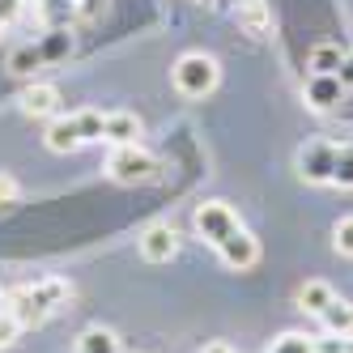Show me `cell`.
Masks as SVG:
<instances>
[{
    "instance_id": "6da1fadb",
    "label": "cell",
    "mask_w": 353,
    "mask_h": 353,
    "mask_svg": "<svg viewBox=\"0 0 353 353\" xmlns=\"http://www.w3.org/2000/svg\"><path fill=\"white\" fill-rule=\"evenodd\" d=\"M68 298H72L68 281H60V276H43V281H34V285H21V290L5 294V307H9V315L21 327H39V323L52 319Z\"/></svg>"
},
{
    "instance_id": "7a4b0ae2",
    "label": "cell",
    "mask_w": 353,
    "mask_h": 353,
    "mask_svg": "<svg viewBox=\"0 0 353 353\" xmlns=\"http://www.w3.org/2000/svg\"><path fill=\"white\" fill-rule=\"evenodd\" d=\"M47 149L52 154H72L81 145L103 141V111H72V115H56L47 128Z\"/></svg>"
},
{
    "instance_id": "3957f363",
    "label": "cell",
    "mask_w": 353,
    "mask_h": 353,
    "mask_svg": "<svg viewBox=\"0 0 353 353\" xmlns=\"http://www.w3.org/2000/svg\"><path fill=\"white\" fill-rule=\"evenodd\" d=\"M170 81L174 90H179L183 98H192V103H200V98H209L221 81V68L209 52H183L179 60H174L170 68Z\"/></svg>"
},
{
    "instance_id": "277c9868",
    "label": "cell",
    "mask_w": 353,
    "mask_h": 353,
    "mask_svg": "<svg viewBox=\"0 0 353 353\" xmlns=\"http://www.w3.org/2000/svg\"><path fill=\"white\" fill-rule=\"evenodd\" d=\"M107 179L137 188V183H154L158 179V158L145 145H111L107 154Z\"/></svg>"
},
{
    "instance_id": "5b68a950",
    "label": "cell",
    "mask_w": 353,
    "mask_h": 353,
    "mask_svg": "<svg viewBox=\"0 0 353 353\" xmlns=\"http://www.w3.org/2000/svg\"><path fill=\"white\" fill-rule=\"evenodd\" d=\"M192 225H196V234L200 239H205L213 251L225 243V239H230L234 230H239V213L230 209V205H225V200H205V205H196V213H192Z\"/></svg>"
},
{
    "instance_id": "8992f818",
    "label": "cell",
    "mask_w": 353,
    "mask_h": 353,
    "mask_svg": "<svg viewBox=\"0 0 353 353\" xmlns=\"http://www.w3.org/2000/svg\"><path fill=\"white\" fill-rule=\"evenodd\" d=\"M298 179L302 183H332V166H336V145L332 141H307L298 149Z\"/></svg>"
},
{
    "instance_id": "52a82bcc",
    "label": "cell",
    "mask_w": 353,
    "mask_h": 353,
    "mask_svg": "<svg viewBox=\"0 0 353 353\" xmlns=\"http://www.w3.org/2000/svg\"><path fill=\"white\" fill-rule=\"evenodd\" d=\"M137 247H141V256L149 264H170L174 256H179V234H174V225L154 221V225H145V230H141Z\"/></svg>"
},
{
    "instance_id": "ba28073f",
    "label": "cell",
    "mask_w": 353,
    "mask_h": 353,
    "mask_svg": "<svg viewBox=\"0 0 353 353\" xmlns=\"http://www.w3.org/2000/svg\"><path fill=\"white\" fill-rule=\"evenodd\" d=\"M217 260L225 264V268H234V272H247L251 264L260 260V239L247 230V225H239V230L225 239L221 247H217Z\"/></svg>"
},
{
    "instance_id": "9c48e42d",
    "label": "cell",
    "mask_w": 353,
    "mask_h": 353,
    "mask_svg": "<svg viewBox=\"0 0 353 353\" xmlns=\"http://www.w3.org/2000/svg\"><path fill=\"white\" fill-rule=\"evenodd\" d=\"M302 98H307L311 111H332L341 98H345V81L336 77V72H311L307 77V90H302Z\"/></svg>"
},
{
    "instance_id": "30bf717a",
    "label": "cell",
    "mask_w": 353,
    "mask_h": 353,
    "mask_svg": "<svg viewBox=\"0 0 353 353\" xmlns=\"http://www.w3.org/2000/svg\"><path fill=\"white\" fill-rule=\"evenodd\" d=\"M141 137H145L141 115H132V111H111V115H103V141L107 145H141Z\"/></svg>"
},
{
    "instance_id": "8fae6325",
    "label": "cell",
    "mask_w": 353,
    "mask_h": 353,
    "mask_svg": "<svg viewBox=\"0 0 353 353\" xmlns=\"http://www.w3.org/2000/svg\"><path fill=\"white\" fill-rule=\"evenodd\" d=\"M17 107H21V115H30V119L60 115V90H56V85H47V81H34L30 90H21Z\"/></svg>"
},
{
    "instance_id": "7c38bea8",
    "label": "cell",
    "mask_w": 353,
    "mask_h": 353,
    "mask_svg": "<svg viewBox=\"0 0 353 353\" xmlns=\"http://www.w3.org/2000/svg\"><path fill=\"white\" fill-rule=\"evenodd\" d=\"M234 17H239V26H243L251 39H264V34L272 30L268 0H239V5H234Z\"/></svg>"
},
{
    "instance_id": "4fadbf2b",
    "label": "cell",
    "mask_w": 353,
    "mask_h": 353,
    "mask_svg": "<svg viewBox=\"0 0 353 353\" xmlns=\"http://www.w3.org/2000/svg\"><path fill=\"white\" fill-rule=\"evenodd\" d=\"M47 60H43V52H39V43H21V47H13L9 52V60H5V68H9V77H34V72L43 68Z\"/></svg>"
},
{
    "instance_id": "5bb4252c",
    "label": "cell",
    "mask_w": 353,
    "mask_h": 353,
    "mask_svg": "<svg viewBox=\"0 0 353 353\" xmlns=\"http://www.w3.org/2000/svg\"><path fill=\"white\" fill-rule=\"evenodd\" d=\"M72 353H119V336L111 332V327L94 323V327H85V332L77 336V345H72Z\"/></svg>"
},
{
    "instance_id": "9a60e30c",
    "label": "cell",
    "mask_w": 353,
    "mask_h": 353,
    "mask_svg": "<svg viewBox=\"0 0 353 353\" xmlns=\"http://www.w3.org/2000/svg\"><path fill=\"white\" fill-rule=\"evenodd\" d=\"M323 319V332H336V336H353V302L345 298H332L327 307L319 311Z\"/></svg>"
},
{
    "instance_id": "2e32d148",
    "label": "cell",
    "mask_w": 353,
    "mask_h": 353,
    "mask_svg": "<svg viewBox=\"0 0 353 353\" xmlns=\"http://www.w3.org/2000/svg\"><path fill=\"white\" fill-rule=\"evenodd\" d=\"M332 298H336V290L327 285V281H307V285L298 290V311H307V315H319V311H323V307H327Z\"/></svg>"
},
{
    "instance_id": "e0dca14e",
    "label": "cell",
    "mask_w": 353,
    "mask_h": 353,
    "mask_svg": "<svg viewBox=\"0 0 353 353\" xmlns=\"http://www.w3.org/2000/svg\"><path fill=\"white\" fill-rule=\"evenodd\" d=\"M345 56H349V52H341V43H315L307 64H311V72H341Z\"/></svg>"
},
{
    "instance_id": "ac0fdd59",
    "label": "cell",
    "mask_w": 353,
    "mask_h": 353,
    "mask_svg": "<svg viewBox=\"0 0 353 353\" xmlns=\"http://www.w3.org/2000/svg\"><path fill=\"white\" fill-rule=\"evenodd\" d=\"M39 52H43L47 64H60V60L72 52V34H68V30H47V34L39 39Z\"/></svg>"
},
{
    "instance_id": "d6986e66",
    "label": "cell",
    "mask_w": 353,
    "mask_h": 353,
    "mask_svg": "<svg viewBox=\"0 0 353 353\" xmlns=\"http://www.w3.org/2000/svg\"><path fill=\"white\" fill-rule=\"evenodd\" d=\"M332 188L353 192V145H336V166H332Z\"/></svg>"
},
{
    "instance_id": "ffe728a7",
    "label": "cell",
    "mask_w": 353,
    "mask_h": 353,
    "mask_svg": "<svg viewBox=\"0 0 353 353\" xmlns=\"http://www.w3.org/2000/svg\"><path fill=\"white\" fill-rule=\"evenodd\" d=\"M264 353H315V336H302V332H281Z\"/></svg>"
},
{
    "instance_id": "44dd1931",
    "label": "cell",
    "mask_w": 353,
    "mask_h": 353,
    "mask_svg": "<svg viewBox=\"0 0 353 353\" xmlns=\"http://www.w3.org/2000/svg\"><path fill=\"white\" fill-rule=\"evenodd\" d=\"M332 247H336V256H349L353 260V217H341L332 225Z\"/></svg>"
},
{
    "instance_id": "7402d4cb",
    "label": "cell",
    "mask_w": 353,
    "mask_h": 353,
    "mask_svg": "<svg viewBox=\"0 0 353 353\" xmlns=\"http://www.w3.org/2000/svg\"><path fill=\"white\" fill-rule=\"evenodd\" d=\"M315 353H353V336L323 332V336H315Z\"/></svg>"
},
{
    "instance_id": "603a6c76",
    "label": "cell",
    "mask_w": 353,
    "mask_h": 353,
    "mask_svg": "<svg viewBox=\"0 0 353 353\" xmlns=\"http://www.w3.org/2000/svg\"><path fill=\"white\" fill-rule=\"evenodd\" d=\"M17 332H21V323L9 315V307H0V349H9L17 341Z\"/></svg>"
},
{
    "instance_id": "cb8c5ba5",
    "label": "cell",
    "mask_w": 353,
    "mask_h": 353,
    "mask_svg": "<svg viewBox=\"0 0 353 353\" xmlns=\"http://www.w3.org/2000/svg\"><path fill=\"white\" fill-rule=\"evenodd\" d=\"M21 13H26V0H0V26H13Z\"/></svg>"
},
{
    "instance_id": "d4e9b609",
    "label": "cell",
    "mask_w": 353,
    "mask_h": 353,
    "mask_svg": "<svg viewBox=\"0 0 353 353\" xmlns=\"http://www.w3.org/2000/svg\"><path fill=\"white\" fill-rule=\"evenodd\" d=\"M17 183L9 179V174H0V209H9V205H17Z\"/></svg>"
},
{
    "instance_id": "484cf974",
    "label": "cell",
    "mask_w": 353,
    "mask_h": 353,
    "mask_svg": "<svg viewBox=\"0 0 353 353\" xmlns=\"http://www.w3.org/2000/svg\"><path fill=\"white\" fill-rule=\"evenodd\" d=\"M103 9H107V0H81V5H77V17H81V21H94Z\"/></svg>"
},
{
    "instance_id": "4316f807",
    "label": "cell",
    "mask_w": 353,
    "mask_h": 353,
    "mask_svg": "<svg viewBox=\"0 0 353 353\" xmlns=\"http://www.w3.org/2000/svg\"><path fill=\"white\" fill-rule=\"evenodd\" d=\"M336 77H341V81H345V90H349V85H353V52H349V56H345V64H341V72H336Z\"/></svg>"
},
{
    "instance_id": "83f0119b",
    "label": "cell",
    "mask_w": 353,
    "mask_h": 353,
    "mask_svg": "<svg viewBox=\"0 0 353 353\" xmlns=\"http://www.w3.org/2000/svg\"><path fill=\"white\" fill-rule=\"evenodd\" d=\"M205 353H234V349L225 345V341H213V345H205Z\"/></svg>"
},
{
    "instance_id": "f1b7e54d",
    "label": "cell",
    "mask_w": 353,
    "mask_h": 353,
    "mask_svg": "<svg viewBox=\"0 0 353 353\" xmlns=\"http://www.w3.org/2000/svg\"><path fill=\"white\" fill-rule=\"evenodd\" d=\"M200 5H217V0H200Z\"/></svg>"
},
{
    "instance_id": "f546056e",
    "label": "cell",
    "mask_w": 353,
    "mask_h": 353,
    "mask_svg": "<svg viewBox=\"0 0 353 353\" xmlns=\"http://www.w3.org/2000/svg\"><path fill=\"white\" fill-rule=\"evenodd\" d=\"M0 307H5V294H0Z\"/></svg>"
},
{
    "instance_id": "4dcf8cb0",
    "label": "cell",
    "mask_w": 353,
    "mask_h": 353,
    "mask_svg": "<svg viewBox=\"0 0 353 353\" xmlns=\"http://www.w3.org/2000/svg\"><path fill=\"white\" fill-rule=\"evenodd\" d=\"M0 30H5V26H0Z\"/></svg>"
}]
</instances>
